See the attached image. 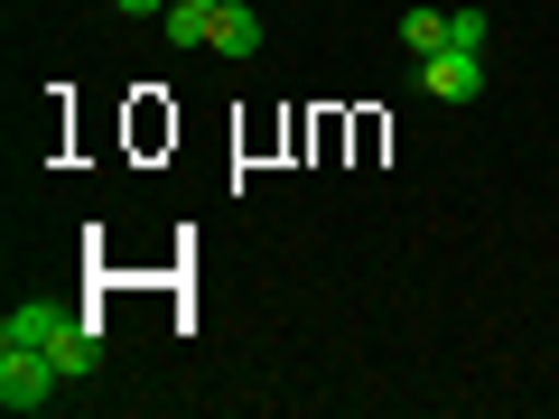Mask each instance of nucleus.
<instances>
[{
  "label": "nucleus",
  "instance_id": "nucleus-5",
  "mask_svg": "<svg viewBox=\"0 0 559 419\" xmlns=\"http://www.w3.org/2000/svg\"><path fill=\"white\" fill-rule=\"evenodd\" d=\"M215 57H261V20H252V10H242V0H224V10H215Z\"/></svg>",
  "mask_w": 559,
  "mask_h": 419
},
{
  "label": "nucleus",
  "instance_id": "nucleus-1",
  "mask_svg": "<svg viewBox=\"0 0 559 419\" xmlns=\"http://www.w3.org/2000/svg\"><path fill=\"white\" fill-rule=\"evenodd\" d=\"M0 336H20V345H47V355L66 363V382L103 373V326H94V318H66L57 299H28V308H10V318H0Z\"/></svg>",
  "mask_w": 559,
  "mask_h": 419
},
{
  "label": "nucleus",
  "instance_id": "nucleus-8",
  "mask_svg": "<svg viewBox=\"0 0 559 419\" xmlns=\"http://www.w3.org/2000/svg\"><path fill=\"white\" fill-rule=\"evenodd\" d=\"M112 10H121V20H159L168 0H112Z\"/></svg>",
  "mask_w": 559,
  "mask_h": 419
},
{
  "label": "nucleus",
  "instance_id": "nucleus-4",
  "mask_svg": "<svg viewBox=\"0 0 559 419\" xmlns=\"http://www.w3.org/2000/svg\"><path fill=\"white\" fill-rule=\"evenodd\" d=\"M215 10H224V0H168V10H159L168 47H215Z\"/></svg>",
  "mask_w": 559,
  "mask_h": 419
},
{
  "label": "nucleus",
  "instance_id": "nucleus-7",
  "mask_svg": "<svg viewBox=\"0 0 559 419\" xmlns=\"http://www.w3.org/2000/svg\"><path fill=\"white\" fill-rule=\"evenodd\" d=\"M448 47H476L485 57V10H448Z\"/></svg>",
  "mask_w": 559,
  "mask_h": 419
},
{
  "label": "nucleus",
  "instance_id": "nucleus-6",
  "mask_svg": "<svg viewBox=\"0 0 559 419\" xmlns=\"http://www.w3.org/2000/svg\"><path fill=\"white\" fill-rule=\"evenodd\" d=\"M401 47H411V57H439L448 47V10H401Z\"/></svg>",
  "mask_w": 559,
  "mask_h": 419
},
{
  "label": "nucleus",
  "instance_id": "nucleus-3",
  "mask_svg": "<svg viewBox=\"0 0 559 419\" xmlns=\"http://www.w3.org/2000/svg\"><path fill=\"white\" fill-rule=\"evenodd\" d=\"M419 65V94H439V103H476L485 94V57L476 47H439V57H411Z\"/></svg>",
  "mask_w": 559,
  "mask_h": 419
},
{
  "label": "nucleus",
  "instance_id": "nucleus-2",
  "mask_svg": "<svg viewBox=\"0 0 559 419\" xmlns=\"http://www.w3.org/2000/svg\"><path fill=\"white\" fill-rule=\"evenodd\" d=\"M57 392H66V363L47 355V345L0 336V410H47Z\"/></svg>",
  "mask_w": 559,
  "mask_h": 419
}]
</instances>
